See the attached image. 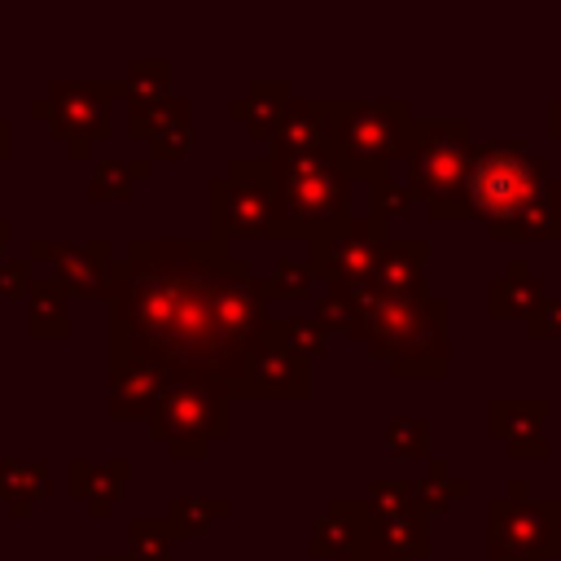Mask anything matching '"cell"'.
Instances as JSON below:
<instances>
[{
  "label": "cell",
  "instance_id": "7",
  "mask_svg": "<svg viewBox=\"0 0 561 561\" xmlns=\"http://www.w3.org/2000/svg\"><path fill=\"white\" fill-rule=\"evenodd\" d=\"M210 237L237 241H285L280 206H276V171L272 158H232L219 180L206 184Z\"/></svg>",
  "mask_w": 561,
  "mask_h": 561
},
{
  "label": "cell",
  "instance_id": "30",
  "mask_svg": "<svg viewBox=\"0 0 561 561\" xmlns=\"http://www.w3.org/2000/svg\"><path fill=\"white\" fill-rule=\"evenodd\" d=\"M373 539L386 543L394 557L403 561H421L430 552V526H425V513H403V517H386L373 526Z\"/></svg>",
  "mask_w": 561,
  "mask_h": 561
},
{
  "label": "cell",
  "instance_id": "6",
  "mask_svg": "<svg viewBox=\"0 0 561 561\" xmlns=\"http://www.w3.org/2000/svg\"><path fill=\"white\" fill-rule=\"evenodd\" d=\"M329 114V153L346 167V175H381L394 158H403L412 110L408 101H324Z\"/></svg>",
  "mask_w": 561,
  "mask_h": 561
},
{
  "label": "cell",
  "instance_id": "31",
  "mask_svg": "<svg viewBox=\"0 0 561 561\" xmlns=\"http://www.w3.org/2000/svg\"><path fill=\"white\" fill-rule=\"evenodd\" d=\"M118 83H123V101L127 105L167 101L171 96V61H162V57H153V61H127V75Z\"/></svg>",
  "mask_w": 561,
  "mask_h": 561
},
{
  "label": "cell",
  "instance_id": "21",
  "mask_svg": "<svg viewBox=\"0 0 561 561\" xmlns=\"http://www.w3.org/2000/svg\"><path fill=\"white\" fill-rule=\"evenodd\" d=\"M329 149V114L324 101H289L276 136L267 140V158H302Z\"/></svg>",
  "mask_w": 561,
  "mask_h": 561
},
{
  "label": "cell",
  "instance_id": "42",
  "mask_svg": "<svg viewBox=\"0 0 561 561\" xmlns=\"http://www.w3.org/2000/svg\"><path fill=\"white\" fill-rule=\"evenodd\" d=\"M548 127H552V136H561V101L548 105Z\"/></svg>",
  "mask_w": 561,
  "mask_h": 561
},
{
  "label": "cell",
  "instance_id": "10",
  "mask_svg": "<svg viewBox=\"0 0 561 561\" xmlns=\"http://www.w3.org/2000/svg\"><path fill=\"white\" fill-rule=\"evenodd\" d=\"M386 241H390L386 219H377V215L346 219L324 245L307 250V267H311V276L329 280L333 294H355V289L368 285L373 263H377V254H381Z\"/></svg>",
  "mask_w": 561,
  "mask_h": 561
},
{
  "label": "cell",
  "instance_id": "27",
  "mask_svg": "<svg viewBox=\"0 0 561 561\" xmlns=\"http://www.w3.org/2000/svg\"><path fill=\"white\" fill-rule=\"evenodd\" d=\"M232 517V500L228 495H175L167 504V526L175 530V539L184 535H202L219 522Z\"/></svg>",
  "mask_w": 561,
  "mask_h": 561
},
{
  "label": "cell",
  "instance_id": "40",
  "mask_svg": "<svg viewBox=\"0 0 561 561\" xmlns=\"http://www.w3.org/2000/svg\"><path fill=\"white\" fill-rule=\"evenodd\" d=\"M351 561H403V557H394L386 543H377V539H368V543H359L355 552H351Z\"/></svg>",
  "mask_w": 561,
  "mask_h": 561
},
{
  "label": "cell",
  "instance_id": "4",
  "mask_svg": "<svg viewBox=\"0 0 561 561\" xmlns=\"http://www.w3.org/2000/svg\"><path fill=\"white\" fill-rule=\"evenodd\" d=\"M473 162V140L465 118H430L408 127L403 145V184L412 202L430 210V219H469L465 206V175Z\"/></svg>",
  "mask_w": 561,
  "mask_h": 561
},
{
  "label": "cell",
  "instance_id": "12",
  "mask_svg": "<svg viewBox=\"0 0 561 561\" xmlns=\"http://www.w3.org/2000/svg\"><path fill=\"white\" fill-rule=\"evenodd\" d=\"M311 390V364L280 351L272 337L228 377L232 399H307Z\"/></svg>",
  "mask_w": 561,
  "mask_h": 561
},
{
  "label": "cell",
  "instance_id": "44",
  "mask_svg": "<svg viewBox=\"0 0 561 561\" xmlns=\"http://www.w3.org/2000/svg\"><path fill=\"white\" fill-rule=\"evenodd\" d=\"M92 561H131V557H92Z\"/></svg>",
  "mask_w": 561,
  "mask_h": 561
},
{
  "label": "cell",
  "instance_id": "33",
  "mask_svg": "<svg viewBox=\"0 0 561 561\" xmlns=\"http://www.w3.org/2000/svg\"><path fill=\"white\" fill-rule=\"evenodd\" d=\"M364 504H368L373 522L416 513V500H412V482H408V478H373V482H368Z\"/></svg>",
  "mask_w": 561,
  "mask_h": 561
},
{
  "label": "cell",
  "instance_id": "47",
  "mask_svg": "<svg viewBox=\"0 0 561 561\" xmlns=\"http://www.w3.org/2000/svg\"><path fill=\"white\" fill-rule=\"evenodd\" d=\"M451 561H465V557H451Z\"/></svg>",
  "mask_w": 561,
  "mask_h": 561
},
{
  "label": "cell",
  "instance_id": "23",
  "mask_svg": "<svg viewBox=\"0 0 561 561\" xmlns=\"http://www.w3.org/2000/svg\"><path fill=\"white\" fill-rule=\"evenodd\" d=\"M543 302V289L526 259H508V267L486 285V311L495 320H530Z\"/></svg>",
  "mask_w": 561,
  "mask_h": 561
},
{
  "label": "cell",
  "instance_id": "2",
  "mask_svg": "<svg viewBox=\"0 0 561 561\" xmlns=\"http://www.w3.org/2000/svg\"><path fill=\"white\" fill-rule=\"evenodd\" d=\"M272 171L285 241H302L307 250H316L351 219V175L329 149L302 158H272Z\"/></svg>",
  "mask_w": 561,
  "mask_h": 561
},
{
  "label": "cell",
  "instance_id": "19",
  "mask_svg": "<svg viewBox=\"0 0 561 561\" xmlns=\"http://www.w3.org/2000/svg\"><path fill=\"white\" fill-rule=\"evenodd\" d=\"M127 478H131V460H123V456H114V460H70V469H66L70 500H83L92 522L110 517L114 500L127 491Z\"/></svg>",
  "mask_w": 561,
  "mask_h": 561
},
{
  "label": "cell",
  "instance_id": "29",
  "mask_svg": "<svg viewBox=\"0 0 561 561\" xmlns=\"http://www.w3.org/2000/svg\"><path fill=\"white\" fill-rule=\"evenodd\" d=\"M267 337L307 364H311V355H329V333L316 324V316H272Z\"/></svg>",
  "mask_w": 561,
  "mask_h": 561
},
{
  "label": "cell",
  "instance_id": "11",
  "mask_svg": "<svg viewBox=\"0 0 561 561\" xmlns=\"http://www.w3.org/2000/svg\"><path fill=\"white\" fill-rule=\"evenodd\" d=\"M22 259L26 263H48L53 276L61 280V289L75 294V298H105V280H110L114 254H110V241H101V237L79 241V245L39 237V241L26 245Z\"/></svg>",
  "mask_w": 561,
  "mask_h": 561
},
{
  "label": "cell",
  "instance_id": "16",
  "mask_svg": "<svg viewBox=\"0 0 561 561\" xmlns=\"http://www.w3.org/2000/svg\"><path fill=\"white\" fill-rule=\"evenodd\" d=\"M548 403L543 399H491L486 403V430L495 443L508 447V456L539 460L548 456V434H543Z\"/></svg>",
  "mask_w": 561,
  "mask_h": 561
},
{
  "label": "cell",
  "instance_id": "34",
  "mask_svg": "<svg viewBox=\"0 0 561 561\" xmlns=\"http://www.w3.org/2000/svg\"><path fill=\"white\" fill-rule=\"evenodd\" d=\"M316 324L324 329V333H346V337H359V329H364V307L351 298V294H324L320 302H316Z\"/></svg>",
  "mask_w": 561,
  "mask_h": 561
},
{
  "label": "cell",
  "instance_id": "26",
  "mask_svg": "<svg viewBox=\"0 0 561 561\" xmlns=\"http://www.w3.org/2000/svg\"><path fill=\"white\" fill-rule=\"evenodd\" d=\"M153 158H96L88 175V197L92 202H123L136 180H149Z\"/></svg>",
  "mask_w": 561,
  "mask_h": 561
},
{
  "label": "cell",
  "instance_id": "17",
  "mask_svg": "<svg viewBox=\"0 0 561 561\" xmlns=\"http://www.w3.org/2000/svg\"><path fill=\"white\" fill-rule=\"evenodd\" d=\"M373 526H377V522H373L364 495H359V500L333 495L329 508H324V517L311 526L307 552H311V557H351L359 543L373 539Z\"/></svg>",
  "mask_w": 561,
  "mask_h": 561
},
{
  "label": "cell",
  "instance_id": "35",
  "mask_svg": "<svg viewBox=\"0 0 561 561\" xmlns=\"http://www.w3.org/2000/svg\"><path fill=\"white\" fill-rule=\"evenodd\" d=\"M408 210H412V193H408V184L399 175L381 171V175L368 180V215L390 224L394 215H408Z\"/></svg>",
  "mask_w": 561,
  "mask_h": 561
},
{
  "label": "cell",
  "instance_id": "46",
  "mask_svg": "<svg viewBox=\"0 0 561 561\" xmlns=\"http://www.w3.org/2000/svg\"><path fill=\"white\" fill-rule=\"evenodd\" d=\"M557 202H561V180H557Z\"/></svg>",
  "mask_w": 561,
  "mask_h": 561
},
{
  "label": "cell",
  "instance_id": "28",
  "mask_svg": "<svg viewBox=\"0 0 561 561\" xmlns=\"http://www.w3.org/2000/svg\"><path fill=\"white\" fill-rule=\"evenodd\" d=\"M469 495V482L465 478H456L451 473V465L447 460H430L425 465V473L412 482V500H416V513H443V508H451L456 500H465Z\"/></svg>",
  "mask_w": 561,
  "mask_h": 561
},
{
  "label": "cell",
  "instance_id": "45",
  "mask_svg": "<svg viewBox=\"0 0 561 561\" xmlns=\"http://www.w3.org/2000/svg\"><path fill=\"white\" fill-rule=\"evenodd\" d=\"M491 561H522V557H491Z\"/></svg>",
  "mask_w": 561,
  "mask_h": 561
},
{
  "label": "cell",
  "instance_id": "3",
  "mask_svg": "<svg viewBox=\"0 0 561 561\" xmlns=\"http://www.w3.org/2000/svg\"><path fill=\"white\" fill-rule=\"evenodd\" d=\"M228 381L210 368H175L149 412V438L175 460H202L210 443L228 438Z\"/></svg>",
  "mask_w": 561,
  "mask_h": 561
},
{
  "label": "cell",
  "instance_id": "8",
  "mask_svg": "<svg viewBox=\"0 0 561 561\" xmlns=\"http://www.w3.org/2000/svg\"><path fill=\"white\" fill-rule=\"evenodd\" d=\"M48 131L70 158H88L96 140L110 136V110L123 101L118 79H53L48 83Z\"/></svg>",
  "mask_w": 561,
  "mask_h": 561
},
{
  "label": "cell",
  "instance_id": "38",
  "mask_svg": "<svg viewBox=\"0 0 561 561\" xmlns=\"http://www.w3.org/2000/svg\"><path fill=\"white\" fill-rule=\"evenodd\" d=\"M31 263L26 259H0V298H26V289H31Z\"/></svg>",
  "mask_w": 561,
  "mask_h": 561
},
{
  "label": "cell",
  "instance_id": "15",
  "mask_svg": "<svg viewBox=\"0 0 561 561\" xmlns=\"http://www.w3.org/2000/svg\"><path fill=\"white\" fill-rule=\"evenodd\" d=\"M425 259H430V241L421 237H390L373 263L368 276V294L373 298H399V302H421L425 294Z\"/></svg>",
  "mask_w": 561,
  "mask_h": 561
},
{
  "label": "cell",
  "instance_id": "25",
  "mask_svg": "<svg viewBox=\"0 0 561 561\" xmlns=\"http://www.w3.org/2000/svg\"><path fill=\"white\" fill-rule=\"evenodd\" d=\"M26 329L35 337H66L70 333V294L57 276H35L26 289Z\"/></svg>",
  "mask_w": 561,
  "mask_h": 561
},
{
  "label": "cell",
  "instance_id": "41",
  "mask_svg": "<svg viewBox=\"0 0 561 561\" xmlns=\"http://www.w3.org/2000/svg\"><path fill=\"white\" fill-rule=\"evenodd\" d=\"M9 153H13V123L0 118V158H9Z\"/></svg>",
  "mask_w": 561,
  "mask_h": 561
},
{
  "label": "cell",
  "instance_id": "37",
  "mask_svg": "<svg viewBox=\"0 0 561 561\" xmlns=\"http://www.w3.org/2000/svg\"><path fill=\"white\" fill-rule=\"evenodd\" d=\"M311 267L307 263H298V259H276L272 263V272H267V280H263V294L267 298H307L311 294Z\"/></svg>",
  "mask_w": 561,
  "mask_h": 561
},
{
  "label": "cell",
  "instance_id": "32",
  "mask_svg": "<svg viewBox=\"0 0 561 561\" xmlns=\"http://www.w3.org/2000/svg\"><path fill=\"white\" fill-rule=\"evenodd\" d=\"M127 543H131V561H171L175 530L167 526V517H131Z\"/></svg>",
  "mask_w": 561,
  "mask_h": 561
},
{
  "label": "cell",
  "instance_id": "18",
  "mask_svg": "<svg viewBox=\"0 0 561 561\" xmlns=\"http://www.w3.org/2000/svg\"><path fill=\"white\" fill-rule=\"evenodd\" d=\"M167 386V368L145 364V359H127V364H110V386H105V408L110 416H145L158 408V394Z\"/></svg>",
  "mask_w": 561,
  "mask_h": 561
},
{
  "label": "cell",
  "instance_id": "39",
  "mask_svg": "<svg viewBox=\"0 0 561 561\" xmlns=\"http://www.w3.org/2000/svg\"><path fill=\"white\" fill-rule=\"evenodd\" d=\"M530 337H561V298H543L535 307V316L526 320Z\"/></svg>",
  "mask_w": 561,
  "mask_h": 561
},
{
  "label": "cell",
  "instance_id": "43",
  "mask_svg": "<svg viewBox=\"0 0 561 561\" xmlns=\"http://www.w3.org/2000/svg\"><path fill=\"white\" fill-rule=\"evenodd\" d=\"M9 237H13V224H9V219H0V259H4V245H9Z\"/></svg>",
  "mask_w": 561,
  "mask_h": 561
},
{
  "label": "cell",
  "instance_id": "24",
  "mask_svg": "<svg viewBox=\"0 0 561 561\" xmlns=\"http://www.w3.org/2000/svg\"><path fill=\"white\" fill-rule=\"evenodd\" d=\"M53 491V465L48 460H18V456H0V500L4 508L22 522L31 517V508Z\"/></svg>",
  "mask_w": 561,
  "mask_h": 561
},
{
  "label": "cell",
  "instance_id": "5",
  "mask_svg": "<svg viewBox=\"0 0 561 561\" xmlns=\"http://www.w3.org/2000/svg\"><path fill=\"white\" fill-rule=\"evenodd\" d=\"M548 193H552L548 162L535 158L526 140L473 149V162L465 175V206H469V219H482L491 237H500L513 219H522Z\"/></svg>",
  "mask_w": 561,
  "mask_h": 561
},
{
  "label": "cell",
  "instance_id": "13",
  "mask_svg": "<svg viewBox=\"0 0 561 561\" xmlns=\"http://www.w3.org/2000/svg\"><path fill=\"white\" fill-rule=\"evenodd\" d=\"M447 298H425L412 333L386 359L399 381H438L447 377Z\"/></svg>",
  "mask_w": 561,
  "mask_h": 561
},
{
  "label": "cell",
  "instance_id": "1",
  "mask_svg": "<svg viewBox=\"0 0 561 561\" xmlns=\"http://www.w3.org/2000/svg\"><path fill=\"white\" fill-rule=\"evenodd\" d=\"M110 364L210 368L224 381L267 342L272 298L219 237H136L110 263Z\"/></svg>",
  "mask_w": 561,
  "mask_h": 561
},
{
  "label": "cell",
  "instance_id": "20",
  "mask_svg": "<svg viewBox=\"0 0 561 561\" xmlns=\"http://www.w3.org/2000/svg\"><path fill=\"white\" fill-rule=\"evenodd\" d=\"M359 307H364V329H359V337L368 342V351L377 355V359H390L394 351H399V342L412 333V324H416V316H421V302H399V298H373L368 289H355L351 294Z\"/></svg>",
  "mask_w": 561,
  "mask_h": 561
},
{
  "label": "cell",
  "instance_id": "22",
  "mask_svg": "<svg viewBox=\"0 0 561 561\" xmlns=\"http://www.w3.org/2000/svg\"><path fill=\"white\" fill-rule=\"evenodd\" d=\"M289 101H294V96H289V83H285V79H250L245 96H232V101H228V114H232L237 123H245V131H250L254 140H272Z\"/></svg>",
  "mask_w": 561,
  "mask_h": 561
},
{
  "label": "cell",
  "instance_id": "9",
  "mask_svg": "<svg viewBox=\"0 0 561 561\" xmlns=\"http://www.w3.org/2000/svg\"><path fill=\"white\" fill-rule=\"evenodd\" d=\"M486 552L522 561L561 557V500L495 495L486 504Z\"/></svg>",
  "mask_w": 561,
  "mask_h": 561
},
{
  "label": "cell",
  "instance_id": "14",
  "mask_svg": "<svg viewBox=\"0 0 561 561\" xmlns=\"http://www.w3.org/2000/svg\"><path fill=\"white\" fill-rule=\"evenodd\" d=\"M127 136L149 145V158H188L193 149V110L180 96L153 105H127Z\"/></svg>",
  "mask_w": 561,
  "mask_h": 561
},
{
  "label": "cell",
  "instance_id": "36",
  "mask_svg": "<svg viewBox=\"0 0 561 561\" xmlns=\"http://www.w3.org/2000/svg\"><path fill=\"white\" fill-rule=\"evenodd\" d=\"M386 447L399 460H421L430 456V421L425 416H394L386 430Z\"/></svg>",
  "mask_w": 561,
  "mask_h": 561
}]
</instances>
